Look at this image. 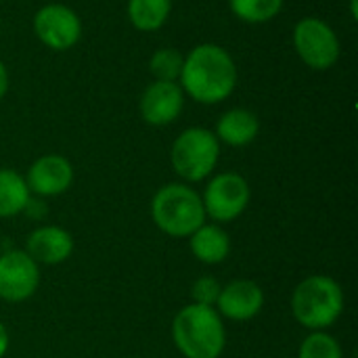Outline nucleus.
I'll use <instances>...</instances> for the list:
<instances>
[{
    "mask_svg": "<svg viewBox=\"0 0 358 358\" xmlns=\"http://www.w3.org/2000/svg\"><path fill=\"white\" fill-rule=\"evenodd\" d=\"M237 65L227 48L214 42L197 44L185 57L180 88L195 103L218 105L229 99L237 86Z\"/></svg>",
    "mask_w": 358,
    "mask_h": 358,
    "instance_id": "obj_1",
    "label": "nucleus"
},
{
    "mask_svg": "<svg viewBox=\"0 0 358 358\" xmlns=\"http://www.w3.org/2000/svg\"><path fill=\"white\" fill-rule=\"evenodd\" d=\"M172 340L185 358H220L227 346L222 317L212 306L189 304L172 321Z\"/></svg>",
    "mask_w": 358,
    "mask_h": 358,
    "instance_id": "obj_2",
    "label": "nucleus"
},
{
    "mask_svg": "<svg viewBox=\"0 0 358 358\" xmlns=\"http://www.w3.org/2000/svg\"><path fill=\"white\" fill-rule=\"evenodd\" d=\"M344 313V289L327 275H310L292 294V315L308 331H327Z\"/></svg>",
    "mask_w": 358,
    "mask_h": 358,
    "instance_id": "obj_3",
    "label": "nucleus"
},
{
    "mask_svg": "<svg viewBox=\"0 0 358 358\" xmlns=\"http://www.w3.org/2000/svg\"><path fill=\"white\" fill-rule=\"evenodd\" d=\"M151 218L162 233L189 239L206 222L201 195L185 182L164 185L151 199Z\"/></svg>",
    "mask_w": 358,
    "mask_h": 358,
    "instance_id": "obj_4",
    "label": "nucleus"
},
{
    "mask_svg": "<svg viewBox=\"0 0 358 358\" xmlns=\"http://www.w3.org/2000/svg\"><path fill=\"white\" fill-rule=\"evenodd\" d=\"M218 157L220 143L216 134L201 126L182 130L170 149V164L185 182L206 180L214 172Z\"/></svg>",
    "mask_w": 358,
    "mask_h": 358,
    "instance_id": "obj_5",
    "label": "nucleus"
},
{
    "mask_svg": "<svg viewBox=\"0 0 358 358\" xmlns=\"http://www.w3.org/2000/svg\"><path fill=\"white\" fill-rule=\"evenodd\" d=\"M294 48L302 63L317 71L331 69L342 52L338 34L319 17H304L296 23Z\"/></svg>",
    "mask_w": 358,
    "mask_h": 358,
    "instance_id": "obj_6",
    "label": "nucleus"
},
{
    "mask_svg": "<svg viewBox=\"0 0 358 358\" xmlns=\"http://www.w3.org/2000/svg\"><path fill=\"white\" fill-rule=\"evenodd\" d=\"M252 191L248 180L237 172H222L208 180V187L203 189L201 201L206 210V218H212L214 222H231L239 218L248 203H250Z\"/></svg>",
    "mask_w": 358,
    "mask_h": 358,
    "instance_id": "obj_7",
    "label": "nucleus"
},
{
    "mask_svg": "<svg viewBox=\"0 0 358 358\" xmlns=\"http://www.w3.org/2000/svg\"><path fill=\"white\" fill-rule=\"evenodd\" d=\"M36 38L50 50L63 52L78 44L82 36V21L67 4H44L36 10L31 21Z\"/></svg>",
    "mask_w": 358,
    "mask_h": 358,
    "instance_id": "obj_8",
    "label": "nucleus"
},
{
    "mask_svg": "<svg viewBox=\"0 0 358 358\" xmlns=\"http://www.w3.org/2000/svg\"><path fill=\"white\" fill-rule=\"evenodd\" d=\"M40 287V264L23 250H8L0 254V300L25 302Z\"/></svg>",
    "mask_w": 358,
    "mask_h": 358,
    "instance_id": "obj_9",
    "label": "nucleus"
},
{
    "mask_svg": "<svg viewBox=\"0 0 358 358\" xmlns=\"http://www.w3.org/2000/svg\"><path fill=\"white\" fill-rule=\"evenodd\" d=\"M185 107V92L176 82H151L138 101L141 117L149 126H168L178 120Z\"/></svg>",
    "mask_w": 358,
    "mask_h": 358,
    "instance_id": "obj_10",
    "label": "nucleus"
},
{
    "mask_svg": "<svg viewBox=\"0 0 358 358\" xmlns=\"http://www.w3.org/2000/svg\"><path fill=\"white\" fill-rule=\"evenodd\" d=\"M27 189L38 197H57L63 195L73 182V166L67 157L48 153L38 157L25 176Z\"/></svg>",
    "mask_w": 358,
    "mask_h": 358,
    "instance_id": "obj_11",
    "label": "nucleus"
},
{
    "mask_svg": "<svg viewBox=\"0 0 358 358\" xmlns=\"http://www.w3.org/2000/svg\"><path fill=\"white\" fill-rule=\"evenodd\" d=\"M264 306V292L252 279H235L220 289L216 310L229 321H252Z\"/></svg>",
    "mask_w": 358,
    "mask_h": 358,
    "instance_id": "obj_12",
    "label": "nucleus"
},
{
    "mask_svg": "<svg viewBox=\"0 0 358 358\" xmlns=\"http://www.w3.org/2000/svg\"><path fill=\"white\" fill-rule=\"evenodd\" d=\"M25 254L38 264H61L73 254V237L61 227H38L25 241Z\"/></svg>",
    "mask_w": 358,
    "mask_h": 358,
    "instance_id": "obj_13",
    "label": "nucleus"
},
{
    "mask_svg": "<svg viewBox=\"0 0 358 358\" xmlns=\"http://www.w3.org/2000/svg\"><path fill=\"white\" fill-rule=\"evenodd\" d=\"M260 132V120L254 111L235 107L220 115L216 122V138L218 143H224L229 147H245L254 143V138Z\"/></svg>",
    "mask_w": 358,
    "mask_h": 358,
    "instance_id": "obj_14",
    "label": "nucleus"
},
{
    "mask_svg": "<svg viewBox=\"0 0 358 358\" xmlns=\"http://www.w3.org/2000/svg\"><path fill=\"white\" fill-rule=\"evenodd\" d=\"M189 245L193 256L203 264H220L231 254V237L218 224L203 222L191 237Z\"/></svg>",
    "mask_w": 358,
    "mask_h": 358,
    "instance_id": "obj_15",
    "label": "nucleus"
},
{
    "mask_svg": "<svg viewBox=\"0 0 358 358\" xmlns=\"http://www.w3.org/2000/svg\"><path fill=\"white\" fill-rule=\"evenodd\" d=\"M31 193L25 178L10 168H0V218L23 214Z\"/></svg>",
    "mask_w": 358,
    "mask_h": 358,
    "instance_id": "obj_16",
    "label": "nucleus"
},
{
    "mask_svg": "<svg viewBox=\"0 0 358 358\" xmlns=\"http://www.w3.org/2000/svg\"><path fill=\"white\" fill-rule=\"evenodd\" d=\"M172 13V0H128V19L138 31L159 29Z\"/></svg>",
    "mask_w": 358,
    "mask_h": 358,
    "instance_id": "obj_17",
    "label": "nucleus"
},
{
    "mask_svg": "<svg viewBox=\"0 0 358 358\" xmlns=\"http://www.w3.org/2000/svg\"><path fill=\"white\" fill-rule=\"evenodd\" d=\"M229 6L245 23H266L281 13L283 0H229Z\"/></svg>",
    "mask_w": 358,
    "mask_h": 358,
    "instance_id": "obj_18",
    "label": "nucleus"
},
{
    "mask_svg": "<svg viewBox=\"0 0 358 358\" xmlns=\"http://www.w3.org/2000/svg\"><path fill=\"white\" fill-rule=\"evenodd\" d=\"M298 358H344V350L331 334L310 331L300 344Z\"/></svg>",
    "mask_w": 358,
    "mask_h": 358,
    "instance_id": "obj_19",
    "label": "nucleus"
},
{
    "mask_svg": "<svg viewBox=\"0 0 358 358\" xmlns=\"http://www.w3.org/2000/svg\"><path fill=\"white\" fill-rule=\"evenodd\" d=\"M185 57L176 48H159L149 59V71L159 82H176L182 71Z\"/></svg>",
    "mask_w": 358,
    "mask_h": 358,
    "instance_id": "obj_20",
    "label": "nucleus"
},
{
    "mask_svg": "<svg viewBox=\"0 0 358 358\" xmlns=\"http://www.w3.org/2000/svg\"><path fill=\"white\" fill-rule=\"evenodd\" d=\"M220 289H222V285L218 283V279H214V277H199L193 283V287H191V298H193L191 304L212 306L214 308L216 302H218Z\"/></svg>",
    "mask_w": 358,
    "mask_h": 358,
    "instance_id": "obj_21",
    "label": "nucleus"
},
{
    "mask_svg": "<svg viewBox=\"0 0 358 358\" xmlns=\"http://www.w3.org/2000/svg\"><path fill=\"white\" fill-rule=\"evenodd\" d=\"M8 86H10V80H8V69H6V65L2 63V59H0V101L6 96V92H8Z\"/></svg>",
    "mask_w": 358,
    "mask_h": 358,
    "instance_id": "obj_22",
    "label": "nucleus"
},
{
    "mask_svg": "<svg viewBox=\"0 0 358 358\" xmlns=\"http://www.w3.org/2000/svg\"><path fill=\"white\" fill-rule=\"evenodd\" d=\"M6 350H8V331H6L4 323L0 321V358L6 355Z\"/></svg>",
    "mask_w": 358,
    "mask_h": 358,
    "instance_id": "obj_23",
    "label": "nucleus"
},
{
    "mask_svg": "<svg viewBox=\"0 0 358 358\" xmlns=\"http://www.w3.org/2000/svg\"><path fill=\"white\" fill-rule=\"evenodd\" d=\"M350 15H352V19H358L357 0H350Z\"/></svg>",
    "mask_w": 358,
    "mask_h": 358,
    "instance_id": "obj_24",
    "label": "nucleus"
},
{
    "mask_svg": "<svg viewBox=\"0 0 358 358\" xmlns=\"http://www.w3.org/2000/svg\"><path fill=\"white\" fill-rule=\"evenodd\" d=\"M0 29H2V25H0Z\"/></svg>",
    "mask_w": 358,
    "mask_h": 358,
    "instance_id": "obj_25",
    "label": "nucleus"
}]
</instances>
